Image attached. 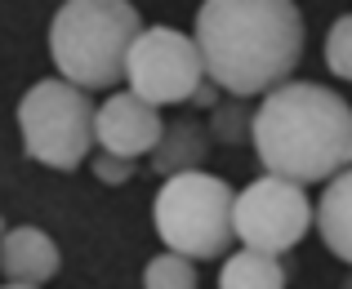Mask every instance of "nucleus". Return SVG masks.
Masks as SVG:
<instances>
[{"label": "nucleus", "instance_id": "1", "mask_svg": "<svg viewBox=\"0 0 352 289\" xmlns=\"http://www.w3.org/2000/svg\"><path fill=\"white\" fill-rule=\"evenodd\" d=\"M197 54L206 76L232 98L285 85L303 58V14L294 0H201Z\"/></svg>", "mask_w": 352, "mask_h": 289}, {"label": "nucleus", "instance_id": "2", "mask_svg": "<svg viewBox=\"0 0 352 289\" xmlns=\"http://www.w3.org/2000/svg\"><path fill=\"white\" fill-rule=\"evenodd\" d=\"M250 143L276 178L326 183L352 165V102L312 80H285L254 107Z\"/></svg>", "mask_w": 352, "mask_h": 289}, {"label": "nucleus", "instance_id": "3", "mask_svg": "<svg viewBox=\"0 0 352 289\" xmlns=\"http://www.w3.org/2000/svg\"><path fill=\"white\" fill-rule=\"evenodd\" d=\"M143 18L129 0H63L50 23V58L80 89H112Z\"/></svg>", "mask_w": 352, "mask_h": 289}, {"label": "nucleus", "instance_id": "4", "mask_svg": "<svg viewBox=\"0 0 352 289\" xmlns=\"http://www.w3.org/2000/svg\"><path fill=\"white\" fill-rule=\"evenodd\" d=\"M152 222L165 249L210 263L232 249V187L206 170H183L161 183L152 200Z\"/></svg>", "mask_w": 352, "mask_h": 289}, {"label": "nucleus", "instance_id": "5", "mask_svg": "<svg viewBox=\"0 0 352 289\" xmlns=\"http://www.w3.org/2000/svg\"><path fill=\"white\" fill-rule=\"evenodd\" d=\"M18 134L36 165L45 170H76L94 147V102L89 89L63 76L36 80L18 102Z\"/></svg>", "mask_w": 352, "mask_h": 289}, {"label": "nucleus", "instance_id": "6", "mask_svg": "<svg viewBox=\"0 0 352 289\" xmlns=\"http://www.w3.org/2000/svg\"><path fill=\"white\" fill-rule=\"evenodd\" d=\"M312 227V200L299 183L290 178H254L245 192L232 196V236L245 249L258 254H276L294 249Z\"/></svg>", "mask_w": 352, "mask_h": 289}, {"label": "nucleus", "instance_id": "7", "mask_svg": "<svg viewBox=\"0 0 352 289\" xmlns=\"http://www.w3.org/2000/svg\"><path fill=\"white\" fill-rule=\"evenodd\" d=\"M125 80L129 94H138L152 107L188 102L192 89L206 80L197 41L174 32V27H143L125 54Z\"/></svg>", "mask_w": 352, "mask_h": 289}, {"label": "nucleus", "instance_id": "8", "mask_svg": "<svg viewBox=\"0 0 352 289\" xmlns=\"http://www.w3.org/2000/svg\"><path fill=\"white\" fill-rule=\"evenodd\" d=\"M161 125H165L161 111L129 89H120L103 107H94V143L112 156H129V161L152 152L161 138Z\"/></svg>", "mask_w": 352, "mask_h": 289}, {"label": "nucleus", "instance_id": "9", "mask_svg": "<svg viewBox=\"0 0 352 289\" xmlns=\"http://www.w3.org/2000/svg\"><path fill=\"white\" fill-rule=\"evenodd\" d=\"M63 267V254L50 231L41 227H5L0 236V276L9 285H45Z\"/></svg>", "mask_w": 352, "mask_h": 289}, {"label": "nucleus", "instance_id": "10", "mask_svg": "<svg viewBox=\"0 0 352 289\" xmlns=\"http://www.w3.org/2000/svg\"><path fill=\"white\" fill-rule=\"evenodd\" d=\"M152 170L161 178L170 174H183V170H206V156H210V129L192 116H179L170 125H161V138H156L152 152Z\"/></svg>", "mask_w": 352, "mask_h": 289}, {"label": "nucleus", "instance_id": "11", "mask_svg": "<svg viewBox=\"0 0 352 289\" xmlns=\"http://www.w3.org/2000/svg\"><path fill=\"white\" fill-rule=\"evenodd\" d=\"M312 222H317L321 240L335 258L352 263V165L326 178V192L312 205Z\"/></svg>", "mask_w": 352, "mask_h": 289}, {"label": "nucleus", "instance_id": "12", "mask_svg": "<svg viewBox=\"0 0 352 289\" xmlns=\"http://www.w3.org/2000/svg\"><path fill=\"white\" fill-rule=\"evenodd\" d=\"M219 289H285V267L276 254H258V249H236L223 258Z\"/></svg>", "mask_w": 352, "mask_h": 289}, {"label": "nucleus", "instance_id": "13", "mask_svg": "<svg viewBox=\"0 0 352 289\" xmlns=\"http://www.w3.org/2000/svg\"><path fill=\"white\" fill-rule=\"evenodd\" d=\"M250 120H254V107H245L241 98H219L210 107V143H223V147H241L250 143Z\"/></svg>", "mask_w": 352, "mask_h": 289}, {"label": "nucleus", "instance_id": "14", "mask_svg": "<svg viewBox=\"0 0 352 289\" xmlns=\"http://www.w3.org/2000/svg\"><path fill=\"white\" fill-rule=\"evenodd\" d=\"M143 289H197V263L183 254H156L143 272Z\"/></svg>", "mask_w": 352, "mask_h": 289}, {"label": "nucleus", "instance_id": "15", "mask_svg": "<svg viewBox=\"0 0 352 289\" xmlns=\"http://www.w3.org/2000/svg\"><path fill=\"white\" fill-rule=\"evenodd\" d=\"M326 67L335 76L352 80V14L335 18L330 23V36H326Z\"/></svg>", "mask_w": 352, "mask_h": 289}, {"label": "nucleus", "instance_id": "16", "mask_svg": "<svg viewBox=\"0 0 352 289\" xmlns=\"http://www.w3.org/2000/svg\"><path fill=\"white\" fill-rule=\"evenodd\" d=\"M94 178H98V183H107V187H120V183L134 178V161H129V156L98 152V156H94Z\"/></svg>", "mask_w": 352, "mask_h": 289}, {"label": "nucleus", "instance_id": "17", "mask_svg": "<svg viewBox=\"0 0 352 289\" xmlns=\"http://www.w3.org/2000/svg\"><path fill=\"white\" fill-rule=\"evenodd\" d=\"M219 94H223V89H219L214 80H210V85L201 80V85L192 89V98H188V102H197V107H214V102H219Z\"/></svg>", "mask_w": 352, "mask_h": 289}, {"label": "nucleus", "instance_id": "18", "mask_svg": "<svg viewBox=\"0 0 352 289\" xmlns=\"http://www.w3.org/2000/svg\"><path fill=\"white\" fill-rule=\"evenodd\" d=\"M0 289H41V285H0Z\"/></svg>", "mask_w": 352, "mask_h": 289}, {"label": "nucleus", "instance_id": "19", "mask_svg": "<svg viewBox=\"0 0 352 289\" xmlns=\"http://www.w3.org/2000/svg\"><path fill=\"white\" fill-rule=\"evenodd\" d=\"M0 236H5V213H0Z\"/></svg>", "mask_w": 352, "mask_h": 289}, {"label": "nucleus", "instance_id": "20", "mask_svg": "<svg viewBox=\"0 0 352 289\" xmlns=\"http://www.w3.org/2000/svg\"><path fill=\"white\" fill-rule=\"evenodd\" d=\"M344 289H352V281H348V285H344Z\"/></svg>", "mask_w": 352, "mask_h": 289}]
</instances>
